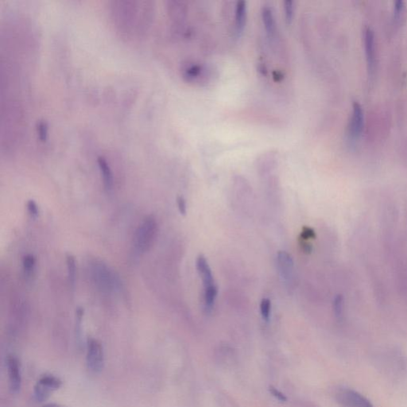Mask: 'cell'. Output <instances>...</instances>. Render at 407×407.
<instances>
[{"instance_id":"obj_25","label":"cell","mask_w":407,"mask_h":407,"mask_svg":"<svg viewBox=\"0 0 407 407\" xmlns=\"http://www.w3.org/2000/svg\"><path fill=\"white\" fill-rule=\"evenodd\" d=\"M300 247L302 249L305 254H309L313 251V247H312L311 243H308L307 241L303 240V239H299Z\"/></svg>"},{"instance_id":"obj_8","label":"cell","mask_w":407,"mask_h":407,"mask_svg":"<svg viewBox=\"0 0 407 407\" xmlns=\"http://www.w3.org/2000/svg\"><path fill=\"white\" fill-rule=\"evenodd\" d=\"M93 271L95 273V278L101 287L106 290H111L112 287L116 286V276H114L106 265L96 263Z\"/></svg>"},{"instance_id":"obj_4","label":"cell","mask_w":407,"mask_h":407,"mask_svg":"<svg viewBox=\"0 0 407 407\" xmlns=\"http://www.w3.org/2000/svg\"><path fill=\"white\" fill-rule=\"evenodd\" d=\"M364 41L368 71L370 74H373L376 63V43L375 32L372 28L364 29Z\"/></svg>"},{"instance_id":"obj_9","label":"cell","mask_w":407,"mask_h":407,"mask_svg":"<svg viewBox=\"0 0 407 407\" xmlns=\"http://www.w3.org/2000/svg\"><path fill=\"white\" fill-rule=\"evenodd\" d=\"M197 269L203 282L204 288L209 287L215 285L213 275L205 257L201 254L197 258Z\"/></svg>"},{"instance_id":"obj_22","label":"cell","mask_w":407,"mask_h":407,"mask_svg":"<svg viewBox=\"0 0 407 407\" xmlns=\"http://www.w3.org/2000/svg\"><path fill=\"white\" fill-rule=\"evenodd\" d=\"M269 392L270 393L274 396L277 400L280 402H286L287 401V398L286 396L284 395L282 392H280L279 390L277 389V388H274L273 386H270V388H269Z\"/></svg>"},{"instance_id":"obj_23","label":"cell","mask_w":407,"mask_h":407,"mask_svg":"<svg viewBox=\"0 0 407 407\" xmlns=\"http://www.w3.org/2000/svg\"><path fill=\"white\" fill-rule=\"evenodd\" d=\"M27 208L29 214L33 216V218H36L39 215V209L37 207V204L33 200H29L27 202Z\"/></svg>"},{"instance_id":"obj_19","label":"cell","mask_w":407,"mask_h":407,"mask_svg":"<svg viewBox=\"0 0 407 407\" xmlns=\"http://www.w3.org/2000/svg\"><path fill=\"white\" fill-rule=\"evenodd\" d=\"M284 12H285V18L286 22L290 23L294 15V2L292 1H286L284 2Z\"/></svg>"},{"instance_id":"obj_11","label":"cell","mask_w":407,"mask_h":407,"mask_svg":"<svg viewBox=\"0 0 407 407\" xmlns=\"http://www.w3.org/2000/svg\"><path fill=\"white\" fill-rule=\"evenodd\" d=\"M247 18V6L246 2L240 1L237 2L235 10V32L239 35L244 29Z\"/></svg>"},{"instance_id":"obj_24","label":"cell","mask_w":407,"mask_h":407,"mask_svg":"<svg viewBox=\"0 0 407 407\" xmlns=\"http://www.w3.org/2000/svg\"><path fill=\"white\" fill-rule=\"evenodd\" d=\"M177 204H178V210L180 211V213L182 215H186V211H187V207H186V202L184 198L178 197L177 198Z\"/></svg>"},{"instance_id":"obj_21","label":"cell","mask_w":407,"mask_h":407,"mask_svg":"<svg viewBox=\"0 0 407 407\" xmlns=\"http://www.w3.org/2000/svg\"><path fill=\"white\" fill-rule=\"evenodd\" d=\"M316 238V232L313 228L309 227H302V231L301 232V235H300L299 239H303V240L307 241L308 239H315Z\"/></svg>"},{"instance_id":"obj_10","label":"cell","mask_w":407,"mask_h":407,"mask_svg":"<svg viewBox=\"0 0 407 407\" xmlns=\"http://www.w3.org/2000/svg\"><path fill=\"white\" fill-rule=\"evenodd\" d=\"M262 18L266 33L270 38L273 39L276 34V23L271 7L267 6L262 7Z\"/></svg>"},{"instance_id":"obj_26","label":"cell","mask_w":407,"mask_h":407,"mask_svg":"<svg viewBox=\"0 0 407 407\" xmlns=\"http://www.w3.org/2000/svg\"><path fill=\"white\" fill-rule=\"evenodd\" d=\"M43 407H60V406L57 405V404H47V405L44 406Z\"/></svg>"},{"instance_id":"obj_16","label":"cell","mask_w":407,"mask_h":407,"mask_svg":"<svg viewBox=\"0 0 407 407\" xmlns=\"http://www.w3.org/2000/svg\"><path fill=\"white\" fill-rule=\"evenodd\" d=\"M67 268L69 272V282L72 285H74L76 279V259L72 254H68L66 257Z\"/></svg>"},{"instance_id":"obj_14","label":"cell","mask_w":407,"mask_h":407,"mask_svg":"<svg viewBox=\"0 0 407 407\" xmlns=\"http://www.w3.org/2000/svg\"><path fill=\"white\" fill-rule=\"evenodd\" d=\"M98 163L102 175H103L104 186L107 190H111L113 186V176H112V171L105 159L103 158L99 159Z\"/></svg>"},{"instance_id":"obj_1","label":"cell","mask_w":407,"mask_h":407,"mask_svg":"<svg viewBox=\"0 0 407 407\" xmlns=\"http://www.w3.org/2000/svg\"><path fill=\"white\" fill-rule=\"evenodd\" d=\"M158 231V224L153 216H148L138 227L134 238V245L139 253L146 252L154 243Z\"/></svg>"},{"instance_id":"obj_7","label":"cell","mask_w":407,"mask_h":407,"mask_svg":"<svg viewBox=\"0 0 407 407\" xmlns=\"http://www.w3.org/2000/svg\"><path fill=\"white\" fill-rule=\"evenodd\" d=\"M338 399L345 407H374L366 398L353 390H343L338 394Z\"/></svg>"},{"instance_id":"obj_6","label":"cell","mask_w":407,"mask_h":407,"mask_svg":"<svg viewBox=\"0 0 407 407\" xmlns=\"http://www.w3.org/2000/svg\"><path fill=\"white\" fill-rule=\"evenodd\" d=\"M277 264L278 271L282 280L290 285L294 279V260L291 255L286 251H281L277 254Z\"/></svg>"},{"instance_id":"obj_15","label":"cell","mask_w":407,"mask_h":407,"mask_svg":"<svg viewBox=\"0 0 407 407\" xmlns=\"http://www.w3.org/2000/svg\"><path fill=\"white\" fill-rule=\"evenodd\" d=\"M407 16V6L404 0H397L394 4V18L396 22H403Z\"/></svg>"},{"instance_id":"obj_13","label":"cell","mask_w":407,"mask_h":407,"mask_svg":"<svg viewBox=\"0 0 407 407\" xmlns=\"http://www.w3.org/2000/svg\"><path fill=\"white\" fill-rule=\"evenodd\" d=\"M37 384L41 386L44 389L48 391L49 393L59 389L62 385L61 380H59L57 377H55V376H50V375H45V376H42L37 381Z\"/></svg>"},{"instance_id":"obj_12","label":"cell","mask_w":407,"mask_h":407,"mask_svg":"<svg viewBox=\"0 0 407 407\" xmlns=\"http://www.w3.org/2000/svg\"><path fill=\"white\" fill-rule=\"evenodd\" d=\"M218 288L215 285L209 286V287L204 288V309L207 313L211 311V309L214 307L215 298L217 297Z\"/></svg>"},{"instance_id":"obj_5","label":"cell","mask_w":407,"mask_h":407,"mask_svg":"<svg viewBox=\"0 0 407 407\" xmlns=\"http://www.w3.org/2000/svg\"><path fill=\"white\" fill-rule=\"evenodd\" d=\"M364 110L359 102L355 101L353 104V111L349 120L348 131L352 139H358L364 129Z\"/></svg>"},{"instance_id":"obj_3","label":"cell","mask_w":407,"mask_h":407,"mask_svg":"<svg viewBox=\"0 0 407 407\" xmlns=\"http://www.w3.org/2000/svg\"><path fill=\"white\" fill-rule=\"evenodd\" d=\"M6 368L10 391L14 394L18 393L22 387V374L18 360L14 355L7 356Z\"/></svg>"},{"instance_id":"obj_18","label":"cell","mask_w":407,"mask_h":407,"mask_svg":"<svg viewBox=\"0 0 407 407\" xmlns=\"http://www.w3.org/2000/svg\"><path fill=\"white\" fill-rule=\"evenodd\" d=\"M271 302L268 298H262L260 303V312L262 319L268 321L270 320Z\"/></svg>"},{"instance_id":"obj_20","label":"cell","mask_w":407,"mask_h":407,"mask_svg":"<svg viewBox=\"0 0 407 407\" xmlns=\"http://www.w3.org/2000/svg\"><path fill=\"white\" fill-rule=\"evenodd\" d=\"M22 264H23L25 272L29 274L33 271V267L35 266V258L31 254H28L26 256L24 257Z\"/></svg>"},{"instance_id":"obj_2","label":"cell","mask_w":407,"mask_h":407,"mask_svg":"<svg viewBox=\"0 0 407 407\" xmlns=\"http://www.w3.org/2000/svg\"><path fill=\"white\" fill-rule=\"evenodd\" d=\"M88 368L94 373H99L104 368V349L97 340L89 339L87 348Z\"/></svg>"},{"instance_id":"obj_17","label":"cell","mask_w":407,"mask_h":407,"mask_svg":"<svg viewBox=\"0 0 407 407\" xmlns=\"http://www.w3.org/2000/svg\"><path fill=\"white\" fill-rule=\"evenodd\" d=\"M343 308H344V298L342 295L339 294L336 296L333 301V312H334L335 317L337 319H341L343 315Z\"/></svg>"}]
</instances>
